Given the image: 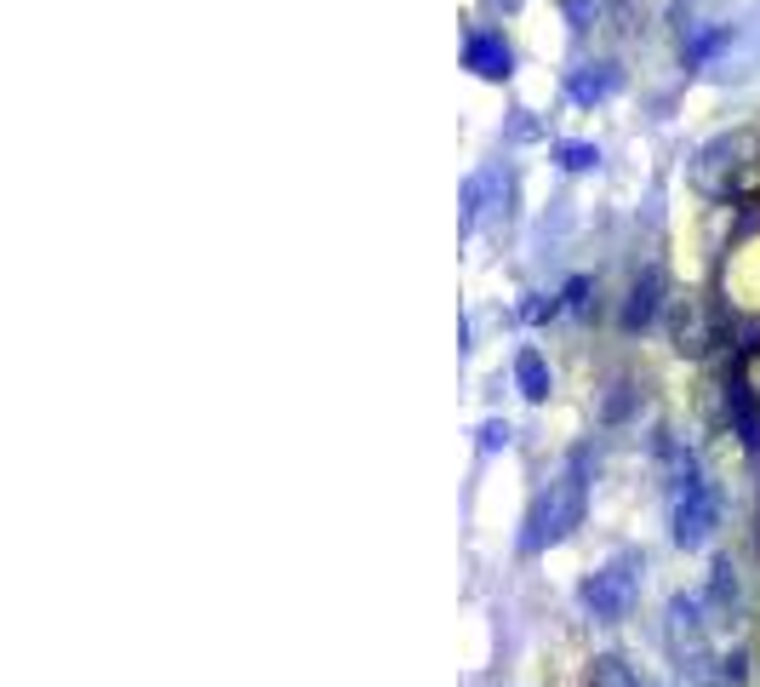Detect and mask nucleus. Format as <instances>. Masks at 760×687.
I'll list each match as a JSON object with an SVG mask.
<instances>
[{
    "instance_id": "1",
    "label": "nucleus",
    "mask_w": 760,
    "mask_h": 687,
    "mask_svg": "<svg viewBox=\"0 0 760 687\" xmlns=\"http://www.w3.org/2000/svg\"><path fill=\"white\" fill-rule=\"evenodd\" d=\"M583 522V452H572V465L561 481H549V493L538 499L532 522H526V550H543V544H561L572 527Z\"/></svg>"
},
{
    "instance_id": "2",
    "label": "nucleus",
    "mask_w": 760,
    "mask_h": 687,
    "mask_svg": "<svg viewBox=\"0 0 760 687\" xmlns=\"http://www.w3.org/2000/svg\"><path fill=\"white\" fill-rule=\"evenodd\" d=\"M635 572H640L635 556H618L612 567H601L595 579L583 585V608H590L595 619H624L629 601H635Z\"/></svg>"
},
{
    "instance_id": "3",
    "label": "nucleus",
    "mask_w": 760,
    "mask_h": 687,
    "mask_svg": "<svg viewBox=\"0 0 760 687\" xmlns=\"http://www.w3.org/2000/svg\"><path fill=\"white\" fill-rule=\"evenodd\" d=\"M709 527H715V504H709V493H704V481L692 476V481H686V499L675 504V538L692 550V544L709 538Z\"/></svg>"
},
{
    "instance_id": "4",
    "label": "nucleus",
    "mask_w": 760,
    "mask_h": 687,
    "mask_svg": "<svg viewBox=\"0 0 760 687\" xmlns=\"http://www.w3.org/2000/svg\"><path fill=\"white\" fill-rule=\"evenodd\" d=\"M463 57H470V69L486 75V80H504L509 75V46H504V35H470Z\"/></svg>"
},
{
    "instance_id": "5",
    "label": "nucleus",
    "mask_w": 760,
    "mask_h": 687,
    "mask_svg": "<svg viewBox=\"0 0 760 687\" xmlns=\"http://www.w3.org/2000/svg\"><path fill=\"white\" fill-rule=\"evenodd\" d=\"M658 270H647V275H640L635 281V293H629V304H624V327L635 332V327H647L652 321V315H658Z\"/></svg>"
},
{
    "instance_id": "6",
    "label": "nucleus",
    "mask_w": 760,
    "mask_h": 687,
    "mask_svg": "<svg viewBox=\"0 0 760 687\" xmlns=\"http://www.w3.org/2000/svg\"><path fill=\"white\" fill-rule=\"evenodd\" d=\"M515 379H520V395H526V401H543V395H549V367H543L538 350H520V356H515Z\"/></svg>"
},
{
    "instance_id": "7",
    "label": "nucleus",
    "mask_w": 760,
    "mask_h": 687,
    "mask_svg": "<svg viewBox=\"0 0 760 687\" xmlns=\"http://www.w3.org/2000/svg\"><path fill=\"white\" fill-rule=\"evenodd\" d=\"M612 86H618V69H612V64H590V75L572 80V98H577V103H595V98L612 92Z\"/></svg>"
},
{
    "instance_id": "8",
    "label": "nucleus",
    "mask_w": 760,
    "mask_h": 687,
    "mask_svg": "<svg viewBox=\"0 0 760 687\" xmlns=\"http://www.w3.org/2000/svg\"><path fill=\"white\" fill-rule=\"evenodd\" d=\"M554 155H561V166H572V172H583V166H595V161H601V155L590 150V143H561Z\"/></svg>"
},
{
    "instance_id": "9",
    "label": "nucleus",
    "mask_w": 760,
    "mask_h": 687,
    "mask_svg": "<svg viewBox=\"0 0 760 687\" xmlns=\"http://www.w3.org/2000/svg\"><path fill=\"white\" fill-rule=\"evenodd\" d=\"M595 676H601V687H640V681L618 665V658H601V670H595Z\"/></svg>"
},
{
    "instance_id": "10",
    "label": "nucleus",
    "mask_w": 760,
    "mask_h": 687,
    "mask_svg": "<svg viewBox=\"0 0 760 687\" xmlns=\"http://www.w3.org/2000/svg\"><path fill=\"white\" fill-rule=\"evenodd\" d=\"M509 441V424H498V418H492L486 429H481V447H504Z\"/></svg>"
}]
</instances>
